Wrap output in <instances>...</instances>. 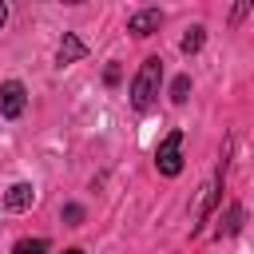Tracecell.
<instances>
[{"mask_svg":"<svg viewBox=\"0 0 254 254\" xmlns=\"http://www.w3.org/2000/svg\"><path fill=\"white\" fill-rule=\"evenodd\" d=\"M24 103H28V87H24L20 79L0 83V115H4V119H16V115L24 111Z\"/></svg>","mask_w":254,"mask_h":254,"instance_id":"4","label":"cell"},{"mask_svg":"<svg viewBox=\"0 0 254 254\" xmlns=\"http://www.w3.org/2000/svg\"><path fill=\"white\" fill-rule=\"evenodd\" d=\"M4 20H8V8H4V4H0V28H4Z\"/></svg>","mask_w":254,"mask_h":254,"instance_id":"14","label":"cell"},{"mask_svg":"<svg viewBox=\"0 0 254 254\" xmlns=\"http://www.w3.org/2000/svg\"><path fill=\"white\" fill-rule=\"evenodd\" d=\"M242 222H246V210L234 202L230 210H226V218H222V226H218V238H230V234H238L242 230Z\"/></svg>","mask_w":254,"mask_h":254,"instance_id":"8","label":"cell"},{"mask_svg":"<svg viewBox=\"0 0 254 254\" xmlns=\"http://www.w3.org/2000/svg\"><path fill=\"white\" fill-rule=\"evenodd\" d=\"M64 254H83V250H79V246H71V250H64Z\"/></svg>","mask_w":254,"mask_h":254,"instance_id":"15","label":"cell"},{"mask_svg":"<svg viewBox=\"0 0 254 254\" xmlns=\"http://www.w3.org/2000/svg\"><path fill=\"white\" fill-rule=\"evenodd\" d=\"M202 44H206V28L202 24H194V28H187V36H183V56H194V52H202Z\"/></svg>","mask_w":254,"mask_h":254,"instance_id":"9","label":"cell"},{"mask_svg":"<svg viewBox=\"0 0 254 254\" xmlns=\"http://www.w3.org/2000/svg\"><path fill=\"white\" fill-rule=\"evenodd\" d=\"M12 254H48V238H20Z\"/></svg>","mask_w":254,"mask_h":254,"instance_id":"10","label":"cell"},{"mask_svg":"<svg viewBox=\"0 0 254 254\" xmlns=\"http://www.w3.org/2000/svg\"><path fill=\"white\" fill-rule=\"evenodd\" d=\"M64 222H67V226H79V222H83V206L67 202V206H64Z\"/></svg>","mask_w":254,"mask_h":254,"instance_id":"12","label":"cell"},{"mask_svg":"<svg viewBox=\"0 0 254 254\" xmlns=\"http://www.w3.org/2000/svg\"><path fill=\"white\" fill-rule=\"evenodd\" d=\"M83 56H87V44H83L75 32H64L60 52H56V64H60V67H67V64H75V60H83Z\"/></svg>","mask_w":254,"mask_h":254,"instance_id":"6","label":"cell"},{"mask_svg":"<svg viewBox=\"0 0 254 254\" xmlns=\"http://www.w3.org/2000/svg\"><path fill=\"white\" fill-rule=\"evenodd\" d=\"M155 167H159V175H167V179H175V175L183 171V131H171V135L155 147Z\"/></svg>","mask_w":254,"mask_h":254,"instance_id":"2","label":"cell"},{"mask_svg":"<svg viewBox=\"0 0 254 254\" xmlns=\"http://www.w3.org/2000/svg\"><path fill=\"white\" fill-rule=\"evenodd\" d=\"M250 8H254V0H242V4H234V12H230V24L246 20V16H250Z\"/></svg>","mask_w":254,"mask_h":254,"instance_id":"13","label":"cell"},{"mask_svg":"<svg viewBox=\"0 0 254 254\" xmlns=\"http://www.w3.org/2000/svg\"><path fill=\"white\" fill-rule=\"evenodd\" d=\"M159 83H163V60H159V56H147V60L139 64L135 79H131V103H135L139 111H147V107L155 103V95H159Z\"/></svg>","mask_w":254,"mask_h":254,"instance_id":"1","label":"cell"},{"mask_svg":"<svg viewBox=\"0 0 254 254\" xmlns=\"http://www.w3.org/2000/svg\"><path fill=\"white\" fill-rule=\"evenodd\" d=\"M187 91H190V75H179L171 83V103H187Z\"/></svg>","mask_w":254,"mask_h":254,"instance_id":"11","label":"cell"},{"mask_svg":"<svg viewBox=\"0 0 254 254\" xmlns=\"http://www.w3.org/2000/svg\"><path fill=\"white\" fill-rule=\"evenodd\" d=\"M36 202V187L32 183H12L4 194V210H28Z\"/></svg>","mask_w":254,"mask_h":254,"instance_id":"7","label":"cell"},{"mask_svg":"<svg viewBox=\"0 0 254 254\" xmlns=\"http://www.w3.org/2000/svg\"><path fill=\"white\" fill-rule=\"evenodd\" d=\"M226 159H230V147L222 151V163H218V171H214V179H210V183L202 187V198H198V210H194V226H190L194 234L202 230V222H206V214H210V210H214V202H218V190H222V179H226Z\"/></svg>","mask_w":254,"mask_h":254,"instance_id":"3","label":"cell"},{"mask_svg":"<svg viewBox=\"0 0 254 254\" xmlns=\"http://www.w3.org/2000/svg\"><path fill=\"white\" fill-rule=\"evenodd\" d=\"M163 28V12L159 8H139V12H131V20H127V32H135V36H151V32H159Z\"/></svg>","mask_w":254,"mask_h":254,"instance_id":"5","label":"cell"}]
</instances>
